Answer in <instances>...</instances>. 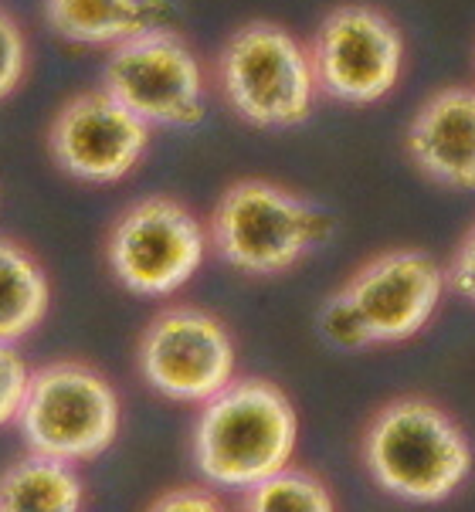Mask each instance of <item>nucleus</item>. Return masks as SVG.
<instances>
[{"label":"nucleus","instance_id":"1","mask_svg":"<svg viewBox=\"0 0 475 512\" xmlns=\"http://www.w3.org/2000/svg\"><path fill=\"white\" fill-rule=\"evenodd\" d=\"M299 448L296 404L275 380L238 377L197 407L190 462L207 489L248 492L292 465Z\"/></svg>","mask_w":475,"mask_h":512},{"label":"nucleus","instance_id":"2","mask_svg":"<svg viewBox=\"0 0 475 512\" xmlns=\"http://www.w3.org/2000/svg\"><path fill=\"white\" fill-rule=\"evenodd\" d=\"M360 462L384 496L408 506H442L469 482L475 448L442 404L404 394L370 414Z\"/></svg>","mask_w":475,"mask_h":512},{"label":"nucleus","instance_id":"3","mask_svg":"<svg viewBox=\"0 0 475 512\" xmlns=\"http://www.w3.org/2000/svg\"><path fill=\"white\" fill-rule=\"evenodd\" d=\"M330 231V218L313 201L265 177L228 184L207 218L211 251L252 279L292 272L330 238Z\"/></svg>","mask_w":475,"mask_h":512},{"label":"nucleus","instance_id":"4","mask_svg":"<svg viewBox=\"0 0 475 512\" xmlns=\"http://www.w3.org/2000/svg\"><path fill=\"white\" fill-rule=\"evenodd\" d=\"M221 99L255 129L302 126L316 109L309 48L275 21H245L224 38L214 62Z\"/></svg>","mask_w":475,"mask_h":512},{"label":"nucleus","instance_id":"5","mask_svg":"<svg viewBox=\"0 0 475 512\" xmlns=\"http://www.w3.org/2000/svg\"><path fill=\"white\" fill-rule=\"evenodd\" d=\"M24 448L68 465L102 458L123 431L116 384L85 360H51L31 370L17 414Z\"/></svg>","mask_w":475,"mask_h":512},{"label":"nucleus","instance_id":"6","mask_svg":"<svg viewBox=\"0 0 475 512\" xmlns=\"http://www.w3.org/2000/svg\"><path fill=\"white\" fill-rule=\"evenodd\" d=\"M211 238L194 211L167 194L140 197L112 221L106 265L136 299H170L201 272Z\"/></svg>","mask_w":475,"mask_h":512},{"label":"nucleus","instance_id":"7","mask_svg":"<svg viewBox=\"0 0 475 512\" xmlns=\"http://www.w3.org/2000/svg\"><path fill=\"white\" fill-rule=\"evenodd\" d=\"M143 384L170 404L204 407L238 380V346L214 312L190 302L163 306L136 340Z\"/></svg>","mask_w":475,"mask_h":512},{"label":"nucleus","instance_id":"8","mask_svg":"<svg viewBox=\"0 0 475 512\" xmlns=\"http://www.w3.org/2000/svg\"><path fill=\"white\" fill-rule=\"evenodd\" d=\"M319 95L343 106H374L404 72V34L391 14L350 0L319 21L309 41Z\"/></svg>","mask_w":475,"mask_h":512},{"label":"nucleus","instance_id":"9","mask_svg":"<svg viewBox=\"0 0 475 512\" xmlns=\"http://www.w3.org/2000/svg\"><path fill=\"white\" fill-rule=\"evenodd\" d=\"M99 89L146 126H197L204 119L201 58L174 28H153L112 48Z\"/></svg>","mask_w":475,"mask_h":512},{"label":"nucleus","instance_id":"10","mask_svg":"<svg viewBox=\"0 0 475 512\" xmlns=\"http://www.w3.org/2000/svg\"><path fill=\"white\" fill-rule=\"evenodd\" d=\"M374 346H397L421 336L448 292L445 265L421 248H387L367 258L340 285Z\"/></svg>","mask_w":475,"mask_h":512},{"label":"nucleus","instance_id":"11","mask_svg":"<svg viewBox=\"0 0 475 512\" xmlns=\"http://www.w3.org/2000/svg\"><path fill=\"white\" fill-rule=\"evenodd\" d=\"M146 146L150 126L102 89L72 95L48 126V153L55 167L92 187L129 177L140 167Z\"/></svg>","mask_w":475,"mask_h":512},{"label":"nucleus","instance_id":"12","mask_svg":"<svg viewBox=\"0 0 475 512\" xmlns=\"http://www.w3.org/2000/svg\"><path fill=\"white\" fill-rule=\"evenodd\" d=\"M411 167L445 190H475V89L431 92L404 133Z\"/></svg>","mask_w":475,"mask_h":512},{"label":"nucleus","instance_id":"13","mask_svg":"<svg viewBox=\"0 0 475 512\" xmlns=\"http://www.w3.org/2000/svg\"><path fill=\"white\" fill-rule=\"evenodd\" d=\"M48 28L68 45L116 48L123 41L167 28L160 0H45Z\"/></svg>","mask_w":475,"mask_h":512},{"label":"nucleus","instance_id":"14","mask_svg":"<svg viewBox=\"0 0 475 512\" xmlns=\"http://www.w3.org/2000/svg\"><path fill=\"white\" fill-rule=\"evenodd\" d=\"M79 465L24 451L0 472V512H85Z\"/></svg>","mask_w":475,"mask_h":512},{"label":"nucleus","instance_id":"15","mask_svg":"<svg viewBox=\"0 0 475 512\" xmlns=\"http://www.w3.org/2000/svg\"><path fill=\"white\" fill-rule=\"evenodd\" d=\"M51 282L31 248L0 234V343H21L45 323Z\"/></svg>","mask_w":475,"mask_h":512},{"label":"nucleus","instance_id":"16","mask_svg":"<svg viewBox=\"0 0 475 512\" xmlns=\"http://www.w3.org/2000/svg\"><path fill=\"white\" fill-rule=\"evenodd\" d=\"M238 512H340V502L319 472L289 465L255 489L241 492Z\"/></svg>","mask_w":475,"mask_h":512},{"label":"nucleus","instance_id":"17","mask_svg":"<svg viewBox=\"0 0 475 512\" xmlns=\"http://www.w3.org/2000/svg\"><path fill=\"white\" fill-rule=\"evenodd\" d=\"M316 326H319V333H323V340L336 346V350L360 353V350H367V346H374L367 336V326L360 323L357 309L343 299L340 289L333 295H326V302L316 312Z\"/></svg>","mask_w":475,"mask_h":512},{"label":"nucleus","instance_id":"18","mask_svg":"<svg viewBox=\"0 0 475 512\" xmlns=\"http://www.w3.org/2000/svg\"><path fill=\"white\" fill-rule=\"evenodd\" d=\"M31 384V367L14 343H0V431L17 421Z\"/></svg>","mask_w":475,"mask_h":512},{"label":"nucleus","instance_id":"19","mask_svg":"<svg viewBox=\"0 0 475 512\" xmlns=\"http://www.w3.org/2000/svg\"><path fill=\"white\" fill-rule=\"evenodd\" d=\"M24 68H28V45L24 31L7 11H0V102L21 85Z\"/></svg>","mask_w":475,"mask_h":512},{"label":"nucleus","instance_id":"20","mask_svg":"<svg viewBox=\"0 0 475 512\" xmlns=\"http://www.w3.org/2000/svg\"><path fill=\"white\" fill-rule=\"evenodd\" d=\"M146 512H231V509L207 485H174V489L160 492L146 506Z\"/></svg>","mask_w":475,"mask_h":512},{"label":"nucleus","instance_id":"21","mask_svg":"<svg viewBox=\"0 0 475 512\" xmlns=\"http://www.w3.org/2000/svg\"><path fill=\"white\" fill-rule=\"evenodd\" d=\"M445 275H448V292H455L459 299L475 306V221L465 228L459 245H455L452 258L445 265Z\"/></svg>","mask_w":475,"mask_h":512}]
</instances>
